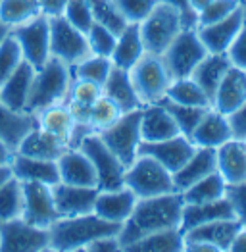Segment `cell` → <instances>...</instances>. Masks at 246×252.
<instances>
[{
	"label": "cell",
	"instance_id": "6da1fadb",
	"mask_svg": "<svg viewBox=\"0 0 246 252\" xmlns=\"http://www.w3.org/2000/svg\"><path fill=\"white\" fill-rule=\"evenodd\" d=\"M183 198L181 192H167L158 196L137 198V204L131 212L129 220L123 223L120 231L122 251H125L131 243L139 241L144 235L181 227V214H183Z\"/></svg>",
	"mask_w": 246,
	"mask_h": 252
},
{
	"label": "cell",
	"instance_id": "7a4b0ae2",
	"mask_svg": "<svg viewBox=\"0 0 246 252\" xmlns=\"http://www.w3.org/2000/svg\"><path fill=\"white\" fill-rule=\"evenodd\" d=\"M123 225L106 221L94 212L75 216V218H60L50 225V251L69 252L85 251L89 243L106 235H120Z\"/></svg>",
	"mask_w": 246,
	"mask_h": 252
},
{
	"label": "cell",
	"instance_id": "3957f363",
	"mask_svg": "<svg viewBox=\"0 0 246 252\" xmlns=\"http://www.w3.org/2000/svg\"><path fill=\"white\" fill-rule=\"evenodd\" d=\"M71 81H73L71 67L52 56L35 73L27 110L31 114H39L41 110L48 108V106L65 102Z\"/></svg>",
	"mask_w": 246,
	"mask_h": 252
},
{
	"label": "cell",
	"instance_id": "277c9868",
	"mask_svg": "<svg viewBox=\"0 0 246 252\" xmlns=\"http://www.w3.org/2000/svg\"><path fill=\"white\" fill-rule=\"evenodd\" d=\"M183 27L184 23L179 10L158 0L152 12L139 23L144 50L148 54L162 56L167 50V46L175 41V37L183 31Z\"/></svg>",
	"mask_w": 246,
	"mask_h": 252
},
{
	"label": "cell",
	"instance_id": "5b68a950",
	"mask_svg": "<svg viewBox=\"0 0 246 252\" xmlns=\"http://www.w3.org/2000/svg\"><path fill=\"white\" fill-rule=\"evenodd\" d=\"M125 187L133 190L137 198L175 192L173 173L148 154H139L125 168Z\"/></svg>",
	"mask_w": 246,
	"mask_h": 252
},
{
	"label": "cell",
	"instance_id": "8992f818",
	"mask_svg": "<svg viewBox=\"0 0 246 252\" xmlns=\"http://www.w3.org/2000/svg\"><path fill=\"white\" fill-rule=\"evenodd\" d=\"M129 75L143 106L162 102L167 94L169 85L173 81L164 58L148 52L129 69Z\"/></svg>",
	"mask_w": 246,
	"mask_h": 252
},
{
	"label": "cell",
	"instance_id": "52a82bcc",
	"mask_svg": "<svg viewBox=\"0 0 246 252\" xmlns=\"http://www.w3.org/2000/svg\"><path fill=\"white\" fill-rule=\"evenodd\" d=\"M79 148L89 156L94 173L96 187L100 190H112L125 187V164L108 148L98 133H89L83 137Z\"/></svg>",
	"mask_w": 246,
	"mask_h": 252
},
{
	"label": "cell",
	"instance_id": "ba28073f",
	"mask_svg": "<svg viewBox=\"0 0 246 252\" xmlns=\"http://www.w3.org/2000/svg\"><path fill=\"white\" fill-rule=\"evenodd\" d=\"M141 110L143 108L123 112L114 126H110L108 129L98 133L100 139L108 145V148L122 160L125 166H129L139 156V148L143 145Z\"/></svg>",
	"mask_w": 246,
	"mask_h": 252
},
{
	"label": "cell",
	"instance_id": "9c48e42d",
	"mask_svg": "<svg viewBox=\"0 0 246 252\" xmlns=\"http://www.w3.org/2000/svg\"><path fill=\"white\" fill-rule=\"evenodd\" d=\"M206 54H208V50H206L196 27H183V31L167 46L162 58H164L171 77L179 79V77L192 75L194 67L204 60Z\"/></svg>",
	"mask_w": 246,
	"mask_h": 252
},
{
	"label": "cell",
	"instance_id": "30bf717a",
	"mask_svg": "<svg viewBox=\"0 0 246 252\" xmlns=\"http://www.w3.org/2000/svg\"><path fill=\"white\" fill-rule=\"evenodd\" d=\"M48 20H50V54L54 58L71 67L91 54L85 31L71 25L63 16H54Z\"/></svg>",
	"mask_w": 246,
	"mask_h": 252
},
{
	"label": "cell",
	"instance_id": "8fae6325",
	"mask_svg": "<svg viewBox=\"0 0 246 252\" xmlns=\"http://www.w3.org/2000/svg\"><path fill=\"white\" fill-rule=\"evenodd\" d=\"M10 33L16 37L23 52V60L29 62L35 69L42 67L52 58L50 54V20L41 14L39 18L27 21L23 25L12 27Z\"/></svg>",
	"mask_w": 246,
	"mask_h": 252
},
{
	"label": "cell",
	"instance_id": "7c38bea8",
	"mask_svg": "<svg viewBox=\"0 0 246 252\" xmlns=\"http://www.w3.org/2000/svg\"><path fill=\"white\" fill-rule=\"evenodd\" d=\"M237 218L215 220L204 225L192 227L184 233V251L192 252H223L231 249V243L241 229Z\"/></svg>",
	"mask_w": 246,
	"mask_h": 252
},
{
	"label": "cell",
	"instance_id": "4fadbf2b",
	"mask_svg": "<svg viewBox=\"0 0 246 252\" xmlns=\"http://www.w3.org/2000/svg\"><path fill=\"white\" fill-rule=\"evenodd\" d=\"M2 252H41L50 251V231L37 227L23 218L0 223Z\"/></svg>",
	"mask_w": 246,
	"mask_h": 252
},
{
	"label": "cell",
	"instance_id": "5bb4252c",
	"mask_svg": "<svg viewBox=\"0 0 246 252\" xmlns=\"http://www.w3.org/2000/svg\"><path fill=\"white\" fill-rule=\"evenodd\" d=\"M21 218L37 227L50 229L60 214L54 204L52 187L44 183H23V212Z\"/></svg>",
	"mask_w": 246,
	"mask_h": 252
},
{
	"label": "cell",
	"instance_id": "9a60e30c",
	"mask_svg": "<svg viewBox=\"0 0 246 252\" xmlns=\"http://www.w3.org/2000/svg\"><path fill=\"white\" fill-rule=\"evenodd\" d=\"M54 204L60 218H75L94 212V202L98 196V187H79L56 183L52 187Z\"/></svg>",
	"mask_w": 246,
	"mask_h": 252
},
{
	"label": "cell",
	"instance_id": "2e32d148",
	"mask_svg": "<svg viewBox=\"0 0 246 252\" xmlns=\"http://www.w3.org/2000/svg\"><path fill=\"white\" fill-rule=\"evenodd\" d=\"M194 148H196L194 143L188 137L175 135L171 139L156 141V143H143L139 148V154H148V156L156 158L162 166H165L171 173H175L179 168H183L184 162L192 156Z\"/></svg>",
	"mask_w": 246,
	"mask_h": 252
},
{
	"label": "cell",
	"instance_id": "e0dca14e",
	"mask_svg": "<svg viewBox=\"0 0 246 252\" xmlns=\"http://www.w3.org/2000/svg\"><path fill=\"white\" fill-rule=\"evenodd\" d=\"M37 69L29 62H23L16 67V71L0 85V100L14 112H29V94Z\"/></svg>",
	"mask_w": 246,
	"mask_h": 252
},
{
	"label": "cell",
	"instance_id": "ac0fdd59",
	"mask_svg": "<svg viewBox=\"0 0 246 252\" xmlns=\"http://www.w3.org/2000/svg\"><path fill=\"white\" fill-rule=\"evenodd\" d=\"M243 25H245V18H243L241 6H239V10H235L225 20H219L215 23L204 25V27H196V31H198L208 52L225 54Z\"/></svg>",
	"mask_w": 246,
	"mask_h": 252
},
{
	"label": "cell",
	"instance_id": "d6986e66",
	"mask_svg": "<svg viewBox=\"0 0 246 252\" xmlns=\"http://www.w3.org/2000/svg\"><path fill=\"white\" fill-rule=\"evenodd\" d=\"M10 168H12V175L18 177L21 183H44L50 187L60 183L58 160H41V158H31V156L14 152Z\"/></svg>",
	"mask_w": 246,
	"mask_h": 252
},
{
	"label": "cell",
	"instance_id": "ffe728a7",
	"mask_svg": "<svg viewBox=\"0 0 246 252\" xmlns=\"http://www.w3.org/2000/svg\"><path fill=\"white\" fill-rule=\"evenodd\" d=\"M141 135H143V143H156L181 133L167 106L164 102H154L143 106L141 110Z\"/></svg>",
	"mask_w": 246,
	"mask_h": 252
},
{
	"label": "cell",
	"instance_id": "44dd1931",
	"mask_svg": "<svg viewBox=\"0 0 246 252\" xmlns=\"http://www.w3.org/2000/svg\"><path fill=\"white\" fill-rule=\"evenodd\" d=\"M60 183L79 185V187H96V173L89 156L79 147H67L58 158Z\"/></svg>",
	"mask_w": 246,
	"mask_h": 252
},
{
	"label": "cell",
	"instance_id": "7402d4cb",
	"mask_svg": "<svg viewBox=\"0 0 246 252\" xmlns=\"http://www.w3.org/2000/svg\"><path fill=\"white\" fill-rule=\"evenodd\" d=\"M135 204H137V194L127 187L112 190L98 189V196L94 202V214L106 221L123 225L129 220Z\"/></svg>",
	"mask_w": 246,
	"mask_h": 252
},
{
	"label": "cell",
	"instance_id": "603a6c76",
	"mask_svg": "<svg viewBox=\"0 0 246 252\" xmlns=\"http://www.w3.org/2000/svg\"><path fill=\"white\" fill-rule=\"evenodd\" d=\"M246 102V71L231 65L223 75L221 83L217 85L214 96H212V108L229 116L241 104Z\"/></svg>",
	"mask_w": 246,
	"mask_h": 252
},
{
	"label": "cell",
	"instance_id": "cb8c5ba5",
	"mask_svg": "<svg viewBox=\"0 0 246 252\" xmlns=\"http://www.w3.org/2000/svg\"><path fill=\"white\" fill-rule=\"evenodd\" d=\"M231 139H233V133H231L227 116L212 106L204 112L202 120L198 122V126L194 127L190 135V141L194 143V147L206 148H217Z\"/></svg>",
	"mask_w": 246,
	"mask_h": 252
},
{
	"label": "cell",
	"instance_id": "d4e9b609",
	"mask_svg": "<svg viewBox=\"0 0 246 252\" xmlns=\"http://www.w3.org/2000/svg\"><path fill=\"white\" fill-rule=\"evenodd\" d=\"M217 173L227 185H237L246 181V141L231 139L215 148Z\"/></svg>",
	"mask_w": 246,
	"mask_h": 252
},
{
	"label": "cell",
	"instance_id": "484cf974",
	"mask_svg": "<svg viewBox=\"0 0 246 252\" xmlns=\"http://www.w3.org/2000/svg\"><path fill=\"white\" fill-rule=\"evenodd\" d=\"M217 171V160H215V148L196 147L192 156L183 164V168H179L173 173V183L175 190L181 192L186 187H190L194 181L202 179L206 175Z\"/></svg>",
	"mask_w": 246,
	"mask_h": 252
},
{
	"label": "cell",
	"instance_id": "4316f807",
	"mask_svg": "<svg viewBox=\"0 0 246 252\" xmlns=\"http://www.w3.org/2000/svg\"><path fill=\"white\" fill-rule=\"evenodd\" d=\"M65 148L67 145L63 141L50 135L39 126H35L20 141L16 152L23 156H31V158H41V160H58L65 152Z\"/></svg>",
	"mask_w": 246,
	"mask_h": 252
},
{
	"label": "cell",
	"instance_id": "83f0119b",
	"mask_svg": "<svg viewBox=\"0 0 246 252\" xmlns=\"http://www.w3.org/2000/svg\"><path fill=\"white\" fill-rule=\"evenodd\" d=\"M102 94L112 98L116 104L120 106L122 112H131L137 108H143L141 98L135 91V85L131 81L129 69H122V67H112L108 79L102 85Z\"/></svg>",
	"mask_w": 246,
	"mask_h": 252
},
{
	"label": "cell",
	"instance_id": "f1b7e54d",
	"mask_svg": "<svg viewBox=\"0 0 246 252\" xmlns=\"http://www.w3.org/2000/svg\"><path fill=\"white\" fill-rule=\"evenodd\" d=\"M235 218V212L227 196L212 202H202V204H183V214H181V231L186 233L192 227L204 225L215 220H227Z\"/></svg>",
	"mask_w": 246,
	"mask_h": 252
},
{
	"label": "cell",
	"instance_id": "f546056e",
	"mask_svg": "<svg viewBox=\"0 0 246 252\" xmlns=\"http://www.w3.org/2000/svg\"><path fill=\"white\" fill-rule=\"evenodd\" d=\"M37 126V116L31 112H14L0 100V139L16 152L20 141Z\"/></svg>",
	"mask_w": 246,
	"mask_h": 252
},
{
	"label": "cell",
	"instance_id": "4dcf8cb0",
	"mask_svg": "<svg viewBox=\"0 0 246 252\" xmlns=\"http://www.w3.org/2000/svg\"><path fill=\"white\" fill-rule=\"evenodd\" d=\"M144 54H146V50H144L143 39H141L139 23H129L122 33L118 35L116 48H114L110 58H112V62H114L116 67L131 69Z\"/></svg>",
	"mask_w": 246,
	"mask_h": 252
},
{
	"label": "cell",
	"instance_id": "1f68e13d",
	"mask_svg": "<svg viewBox=\"0 0 246 252\" xmlns=\"http://www.w3.org/2000/svg\"><path fill=\"white\" fill-rule=\"evenodd\" d=\"M35 116H37V126L41 129L48 131L54 137H58L67 147L71 145V139H73V133H75V120H73V116H71L65 102L48 106Z\"/></svg>",
	"mask_w": 246,
	"mask_h": 252
},
{
	"label": "cell",
	"instance_id": "d6a6232c",
	"mask_svg": "<svg viewBox=\"0 0 246 252\" xmlns=\"http://www.w3.org/2000/svg\"><path fill=\"white\" fill-rule=\"evenodd\" d=\"M127 252H179L184 251V233L181 227H171L162 231L144 235L139 241L131 243Z\"/></svg>",
	"mask_w": 246,
	"mask_h": 252
},
{
	"label": "cell",
	"instance_id": "836d02e7",
	"mask_svg": "<svg viewBox=\"0 0 246 252\" xmlns=\"http://www.w3.org/2000/svg\"><path fill=\"white\" fill-rule=\"evenodd\" d=\"M229 67H231V62H229L227 54H214V52H208L204 56V60L194 67V71H192L190 77L204 89L206 94H208L210 100H212V96H214L217 85L221 83V79H223V75L227 73Z\"/></svg>",
	"mask_w": 246,
	"mask_h": 252
},
{
	"label": "cell",
	"instance_id": "e575fe53",
	"mask_svg": "<svg viewBox=\"0 0 246 252\" xmlns=\"http://www.w3.org/2000/svg\"><path fill=\"white\" fill-rule=\"evenodd\" d=\"M225 192L227 183L217 171H214L202 179L194 181L190 187L181 190V198H183L184 204H202V202H212V200L223 198Z\"/></svg>",
	"mask_w": 246,
	"mask_h": 252
},
{
	"label": "cell",
	"instance_id": "d590c367",
	"mask_svg": "<svg viewBox=\"0 0 246 252\" xmlns=\"http://www.w3.org/2000/svg\"><path fill=\"white\" fill-rule=\"evenodd\" d=\"M165 100L186 106H200V108H210L212 106V100L206 94V91L190 75L188 77L173 79L171 85H169V89H167Z\"/></svg>",
	"mask_w": 246,
	"mask_h": 252
},
{
	"label": "cell",
	"instance_id": "8d00e7d4",
	"mask_svg": "<svg viewBox=\"0 0 246 252\" xmlns=\"http://www.w3.org/2000/svg\"><path fill=\"white\" fill-rule=\"evenodd\" d=\"M42 14L39 0H0V23L12 27L23 25Z\"/></svg>",
	"mask_w": 246,
	"mask_h": 252
},
{
	"label": "cell",
	"instance_id": "74e56055",
	"mask_svg": "<svg viewBox=\"0 0 246 252\" xmlns=\"http://www.w3.org/2000/svg\"><path fill=\"white\" fill-rule=\"evenodd\" d=\"M114 67V62L110 56H98V54H89L87 58H83L81 62L71 65V73L77 79H87L92 83L102 87L104 81L108 79L110 71Z\"/></svg>",
	"mask_w": 246,
	"mask_h": 252
},
{
	"label": "cell",
	"instance_id": "f35d334b",
	"mask_svg": "<svg viewBox=\"0 0 246 252\" xmlns=\"http://www.w3.org/2000/svg\"><path fill=\"white\" fill-rule=\"evenodd\" d=\"M21 212H23V183L12 175L0 187V223L21 218Z\"/></svg>",
	"mask_w": 246,
	"mask_h": 252
},
{
	"label": "cell",
	"instance_id": "ab89813d",
	"mask_svg": "<svg viewBox=\"0 0 246 252\" xmlns=\"http://www.w3.org/2000/svg\"><path fill=\"white\" fill-rule=\"evenodd\" d=\"M123 112L120 110V106L116 104L112 98L108 96H100L96 98L92 106H91V112H89V127L94 131V133H100L104 129H108L110 126H114Z\"/></svg>",
	"mask_w": 246,
	"mask_h": 252
},
{
	"label": "cell",
	"instance_id": "60d3db41",
	"mask_svg": "<svg viewBox=\"0 0 246 252\" xmlns=\"http://www.w3.org/2000/svg\"><path fill=\"white\" fill-rule=\"evenodd\" d=\"M89 2H91L94 23H100L104 27L112 29L116 35H120L123 29L129 25L114 0H89Z\"/></svg>",
	"mask_w": 246,
	"mask_h": 252
},
{
	"label": "cell",
	"instance_id": "b9f144b4",
	"mask_svg": "<svg viewBox=\"0 0 246 252\" xmlns=\"http://www.w3.org/2000/svg\"><path fill=\"white\" fill-rule=\"evenodd\" d=\"M162 102L167 106L169 114L173 116L175 124H177V127H179V133L184 135V137H188V139H190L194 127L198 126V122L202 120L204 112L208 110V108H200V106L177 104V102H171V100H165V98L162 100Z\"/></svg>",
	"mask_w": 246,
	"mask_h": 252
},
{
	"label": "cell",
	"instance_id": "7bdbcfd3",
	"mask_svg": "<svg viewBox=\"0 0 246 252\" xmlns=\"http://www.w3.org/2000/svg\"><path fill=\"white\" fill-rule=\"evenodd\" d=\"M21 62H23V52L20 44L12 33H8L0 42V85L16 71V67Z\"/></svg>",
	"mask_w": 246,
	"mask_h": 252
},
{
	"label": "cell",
	"instance_id": "ee69618b",
	"mask_svg": "<svg viewBox=\"0 0 246 252\" xmlns=\"http://www.w3.org/2000/svg\"><path fill=\"white\" fill-rule=\"evenodd\" d=\"M87 41H89V50L91 54H98V56H112L118 35L104 27L100 23H92V27L87 31Z\"/></svg>",
	"mask_w": 246,
	"mask_h": 252
},
{
	"label": "cell",
	"instance_id": "f6af8a7d",
	"mask_svg": "<svg viewBox=\"0 0 246 252\" xmlns=\"http://www.w3.org/2000/svg\"><path fill=\"white\" fill-rule=\"evenodd\" d=\"M62 16L69 21L71 25H75L81 31H89L94 23L92 18V10H91V2L89 0H69L62 12Z\"/></svg>",
	"mask_w": 246,
	"mask_h": 252
},
{
	"label": "cell",
	"instance_id": "bcb514c9",
	"mask_svg": "<svg viewBox=\"0 0 246 252\" xmlns=\"http://www.w3.org/2000/svg\"><path fill=\"white\" fill-rule=\"evenodd\" d=\"M239 0H212L196 16V27H204L219 20H225L235 10H239Z\"/></svg>",
	"mask_w": 246,
	"mask_h": 252
},
{
	"label": "cell",
	"instance_id": "7dc6e473",
	"mask_svg": "<svg viewBox=\"0 0 246 252\" xmlns=\"http://www.w3.org/2000/svg\"><path fill=\"white\" fill-rule=\"evenodd\" d=\"M102 96V87L92 81H87V79H77L73 77L71 87H69V94H67V100H73V102H79L85 106H92V102L96 98Z\"/></svg>",
	"mask_w": 246,
	"mask_h": 252
},
{
	"label": "cell",
	"instance_id": "c3c4849f",
	"mask_svg": "<svg viewBox=\"0 0 246 252\" xmlns=\"http://www.w3.org/2000/svg\"><path fill=\"white\" fill-rule=\"evenodd\" d=\"M127 23H141L158 4V0H114Z\"/></svg>",
	"mask_w": 246,
	"mask_h": 252
},
{
	"label": "cell",
	"instance_id": "681fc988",
	"mask_svg": "<svg viewBox=\"0 0 246 252\" xmlns=\"http://www.w3.org/2000/svg\"><path fill=\"white\" fill-rule=\"evenodd\" d=\"M225 196L227 200L231 202V206H233L235 218L243 225H246V181L237 183V185H227Z\"/></svg>",
	"mask_w": 246,
	"mask_h": 252
},
{
	"label": "cell",
	"instance_id": "f907efd6",
	"mask_svg": "<svg viewBox=\"0 0 246 252\" xmlns=\"http://www.w3.org/2000/svg\"><path fill=\"white\" fill-rule=\"evenodd\" d=\"M225 54L227 58H229V62H231V65L246 71V21L245 25L241 27L239 35L235 37V41L231 42V46H229V50H227Z\"/></svg>",
	"mask_w": 246,
	"mask_h": 252
},
{
	"label": "cell",
	"instance_id": "816d5d0a",
	"mask_svg": "<svg viewBox=\"0 0 246 252\" xmlns=\"http://www.w3.org/2000/svg\"><path fill=\"white\" fill-rule=\"evenodd\" d=\"M227 120H229V126H231L233 139L246 141V102L239 106L235 112H231L227 116Z\"/></svg>",
	"mask_w": 246,
	"mask_h": 252
},
{
	"label": "cell",
	"instance_id": "f5cc1de1",
	"mask_svg": "<svg viewBox=\"0 0 246 252\" xmlns=\"http://www.w3.org/2000/svg\"><path fill=\"white\" fill-rule=\"evenodd\" d=\"M87 252H118L122 251V241L120 235H106V237H98L92 243L87 245Z\"/></svg>",
	"mask_w": 246,
	"mask_h": 252
},
{
	"label": "cell",
	"instance_id": "db71d44e",
	"mask_svg": "<svg viewBox=\"0 0 246 252\" xmlns=\"http://www.w3.org/2000/svg\"><path fill=\"white\" fill-rule=\"evenodd\" d=\"M160 2H165V4H169V6H173V8L179 10L184 27H196V14L192 12L188 0H160Z\"/></svg>",
	"mask_w": 246,
	"mask_h": 252
},
{
	"label": "cell",
	"instance_id": "11a10c76",
	"mask_svg": "<svg viewBox=\"0 0 246 252\" xmlns=\"http://www.w3.org/2000/svg\"><path fill=\"white\" fill-rule=\"evenodd\" d=\"M39 2H41L42 14L48 18H54V16H62V12L69 0H39Z\"/></svg>",
	"mask_w": 246,
	"mask_h": 252
},
{
	"label": "cell",
	"instance_id": "9f6ffc18",
	"mask_svg": "<svg viewBox=\"0 0 246 252\" xmlns=\"http://www.w3.org/2000/svg\"><path fill=\"white\" fill-rule=\"evenodd\" d=\"M231 252H246V225H241V229L237 231L233 243H231Z\"/></svg>",
	"mask_w": 246,
	"mask_h": 252
},
{
	"label": "cell",
	"instance_id": "6f0895ef",
	"mask_svg": "<svg viewBox=\"0 0 246 252\" xmlns=\"http://www.w3.org/2000/svg\"><path fill=\"white\" fill-rule=\"evenodd\" d=\"M12 156H14V150L0 139V166L10 164V162H12Z\"/></svg>",
	"mask_w": 246,
	"mask_h": 252
},
{
	"label": "cell",
	"instance_id": "680465c9",
	"mask_svg": "<svg viewBox=\"0 0 246 252\" xmlns=\"http://www.w3.org/2000/svg\"><path fill=\"white\" fill-rule=\"evenodd\" d=\"M212 0H188V4H190V8H192V12L198 16V12H202L206 6L210 4Z\"/></svg>",
	"mask_w": 246,
	"mask_h": 252
},
{
	"label": "cell",
	"instance_id": "91938a15",
	"mask_svg": "<svg viewBox=\"0 0 246 252\" xmlns=\"http://www.w3.org/2000/svg\"><path fill=\"white\" fill-rule=\"evenodd\" d=\"M10 177H12V168H10V164L0 166V187H2Z\"/></svg>",
	"mask_w": 246,
	"mask_h": 252
},
{
	"label": "cell",
	"instance_id": "94428289",
	"mask_svg": "<svg viewBox=\"0 0 246 252\" xmlns=\"http://www.w3.org/2000/svg\"><path fill=\"white\" fill-rule=\"evenodd\" d=\"M8 33H10V27H8V25H4V23H0V42H2V39H4Z\"/></svg>",
	"mask_w": 246,
	"mask_h": 252
},
{
	"label": "cell",
	"instance_id": "6125c7cd",
	"mask_svg": "<svg viewBox=\"0 0 246 252\" xmlns=\"http://www.w3.org/2000/svg\"><path fill=\"white\" fill-rule=\"evenodd\" d=\"M239 4H241V12H243V18H245V21H246V0H241Z\"/></svg>",
	"mask_w": 246,
	"mask_h": 252
},
{
	"label": "cell",
	"instance_id": "be15d7a7",
	"mask_svg": "<svg viewBox=\"0 0 246 252\" xmlns=\"http://www.w3.org/2000/svg\"><path fill=\"white\" fill-rule=\"evenodd\" d=\"M239 2H241V0H239Z\"/></svg>",
	"mask_w": 246,
	"mask_h": 252
}]
</instances>
